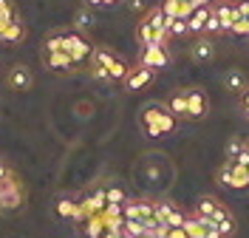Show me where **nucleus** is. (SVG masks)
I'll list each match as a JSON object with an SVG mask.
<instances>
[{
  "label": "nucleus",
  "mask_w": 249,
  "mask_h": 238,
  "mask_svg": "<svg viewBox=\"0 0 249 238\" xmlns=\"http://www.w3.org/2000/svg\"><path fill=\"white\" fill-rule=\"evenodd\" d=\"M142 128L147 130V136H167L176 130V116L159 102H147L142 108Z\"/></svg>",
  "instance_id": "f257e3e1"
},
{
  "label": "nucleus",
  "mask_w": 249,
  "mask_h": 238,
  "mask_svg": "<svg viewBox=\"0 0 249 238\" xmlns=\"http://www.w3.org/2000/svg\"><path fill=\"white\" fill-rule=\"evenodd\" d=\"M23 199H26V193H23V184L15 173L0 179V210H17L23 204Z\"/></svg>",
  "instance_id": "f03ea898"
},
{
  "label": "nucleus",
  "mask_w": 249,
  "mask_h": 238,
  "mask_svg": "<svg viewBox=\"0 0 249 238\" xmlns=\"http://www.w3.org/2000/svg\"><path fill=\"white\" fill-rule=\"evenodd\" d=\"M62 51H68L71 60H74V65H79V63H85V60H91L93 46L85 34L74 29V32H65V48H62Z\"/></svg>",
  "instance_id": "7ed1b4c3"
},
{
  "label": "nucleus",
  "mask_w": 249,
  "mask_h": 238,
  "mask_svg": "<svg viewBox=\"0 0 249 238\" xmlns=\"http://www.w3.org/2000/svg\"><path fill=\"white\" fill-rule=\"evenodd\" d=\"M139 65H147V68H167L170 65V54H167V46H159V43H150V46H142L139 54Z\"/></svg>",
  "instance_id": "20e7f679"
},
{
  "label": "nucleus",
  "mask_w": 249,
  "mask_h": 238,
  "mask_svg": "<svg viewBox=\"0 0 249 238\" xmlns=\"http://www.w3.org/2000/svg\"><path fill=\"white\" fill-rule=\"evenodd\" d=\"M187 96V119H204L210 113V102L201 88H184Z\"/></svg>",
  "instance_id": "39448f33"
},
{
  "label": "nucleus",
  "mask_w": 249,
  "mask_h": 238,
  "mask_svg": "<svg viewBox=\"0 0 249 238\" xmlns=\"http://www.w3.org/2000/svg\"><path fill=\"white\" fill-rule=\"evenodd\" d=\"M153 79H156L153 68H147V65H133V68L127 71V77H124V88H127V91H142V88H147Z\"/></svg>",
  "instance_id": "423d86ee"
},
{
  "label": "nucleus",
  "mask_w": 249,
  "mask_h": 238,
  "mask_svg": "<svg viewBox=\"0 0 249 238\" xmlns=\"http://www.w3.org/2000/svg\"><path fill=\"white\" fill-rule=\"evenodd\" d=\"M136 37H139L142 46H150V43L167 46V37H170V34H167V32H156L147 20H139V26H136Z\"/></svg>",
  "instance_id": "0eeeda50"
},
{
  "label": "nucleus",
  "mask_w": 249,
  "mask_h": 238,
  "mask_svg": "<svg viewBox=\"0 0 249 238\" xmlns=\"http://www.w3.org/2000/svg\"><path fill=\"white\" fill-rule=\"evenodd\" d=\"M213 15L218 17V23H221V32H230L235 23V0H218L215 6H213Z\"/></svg>",
  "instance_id": "6e6552de"
},
{
  "label": "nucleus",
  "mask_w": 249,
  "mask_h": 238,
  "mask_svg": "<svg viewBox=\"0 0 249 238\" xmlns=\"http://www.w3.org/2000/svg\"><path fill=\"white\" fill-rule=\"evenodd\" d=\"M6 82H9V88H15V91H29L31 82H34V77H31L29 65H15V68L9 71Z\"/></svg>",
  "instance_id": "1a4fd4ad"
},
{
  "label": "nucleus",
  "mask_w": 249,
  "mask_h": 238,
  "mask_svg": "<svg viewBox=\"0 0 249 238\" xmlns=\"http://www.w3.org/2000/svg\"><path fill=\"white\" fill-rule=\"evenodd\" d=\"M190 57L196 60V63H210L213 57H215V43L210 40V37H198L193 48H190Z\"/></svg>",
  "instance_id": "9d476101"
},
{
  "label": "nucleus",
  "mask_w": 249,
  "mask_h": 238,
  "mask_svg": "<svg viewBox=\"0 0 249 238\" xmlns=\"http://www.w3.org/2000/svg\"><path fill=\"white\" fill-rule=\"evenodd\" d=\"M221 85L230 91V94H244L247 91V74L241 68H230L224 77H221Z\"/></svg>",
  "instance_id": "9b49d317"
},
{
  "label": "nucleus",
  "mask_w": 249,
  "mask_h": 238,
  "mask_svg": "<svg viewBox=\"0 0 249 238\" xmlns=\"http://www.w3.org/2000/svg\"><path fill=\"white\" fill-rule=\"evenodd\" d=\"M26 40V26L20 23V20H12L6 29H3V34H0V43H6V46H20Z\"/></svg>",
  "instance_id": "f8f14e48"
},
{
  "label": "nucleus",
  "mask_w": 249,
  "mask_h": 238,
  "mask_svg": "<svg viewBox=\"0 0 249 238\" xmlns=\"http://www.w3.org/2000/svg\"><path fill=\"white\" fill-rule=\"evenodd\" d=\"M210 219H201V216H196V213H193V216H187L184 219V224H181V227H184V233L190 238H204L207 236V230H210Z\"/></svg>",
  "instance_id": "ddd939ff"
},
{
  "label": "nucleus",
  "mask_w": 249,
  "mask_h": 238,
  "mask_svg": "<svg viewBox=\"0 0 249 238\" xmlns=\"http://www.w3.org/2000/svg\"><path fill=\"white\" fill-rule=\"evenodd\" d=\"M43 57H46L48 71H71V68H77L68 51H51V54H43Z\"/></svg>",
  "instance_id": "4468645a"
},
{
  "label": "nucleus",
  "mask_w": 249,
  "mask_h": 238,
  "mask_svg": "<svg viewBox=\"0 0 249 238\" xmlns=\"http://www.w3.org/2000/svg\"><path fill=\"white\" fill-rule=\"evenodd\" d=\"M213 15V6H196V12L190 15L187 20V26H190V34H201L204 26H207V20Z\"/></svg>",
  "instance_id": "2eb2a0df"
},
{
  "label": "nucleus",
  "mask_w": 249,
  "mask_h": 238,
  "mask_svg": "<svg viewBox=\"0 0 249 238\" xmlns=\"http://www.w3.org/2000/svg\"><path fill=\"white\" fill-rule=\"evenodd\" d=\"M218 207H221V201H218L215 196H201V199H196L193 213H196V216H201V219H213Z\"/></svg>",
  "instance_id": "dca6fc26"
},
{
  "label": "nucleus",
  "mask_w": 249,
  "mask_h": 238,
  "mask_svg": "<svg viewBox=\"0 0 249 238\" xmlns=\"http://www.w3.org/2000/svg\"><path fill=\"white\" fill-rule=\"evenodd\" d=\"M57 216L62 219H74V221H82V216H79V204L77 201H71V199H57Z\"/></svg>",
  "instance_id": "f3484780"
},
{
  "label": "nucleus",
  "mask_w": 249,
  "mask_h": 238,
  "mask_svg": "<svg viewBox=\"0 0 249 238\" xmlns=\"http://www.w3.org/2000/svg\"><path fill=\"white\" fill-rule=\"evenodd\" d=\"M93 26V15H91V6H82L74 12V29L77 32H88Z\"/></svg>",
  "instance_id": "a211bd4d"
},
{
  "label": "nucleus",
  "mask_w": 249,
  "mask_h": 238,
  "mask_svg": "<svg viewBox=\"0 0 249 238\" xmlns=\"http://www.w3.org/2000/svg\"><path fill=\"white\" fill-rule=\"evenodd\" d=\"M249 187V173L244 165H238V162H232V187L230 190H247Z\"/></svg>",
  "instance_id": "6ab92c4d"
},
{
  "label": "nucleus",
  "mask_w": 249,
  "mask_h": 238,
  "mask_svg": "<svg viewBox=\"0 0 249 238\" xmlns=\"http://www.w3.org/2000/svg\"><path fill=\"white\" fill-rule=\"evenodd\" d=\"M127 71H130V68H127V63L116 57V60H113V63L108 65V79H110V82H124Z\"/></svg>",
  "instance_id": "aec40b11"
},
{
  "label": "nucleus",
  "mask_w": 249,
  "mask_h": 238,
  "mask_svg": "<svg viewBox=\"0 0 249 238\" xmlns=\"http://www.w3.org/2000/svg\"><path fill=\"white\" fill-rule=\"evenodd\" d=\"M173 210H176V204H170V201H153V219L159 224H167Z\"/></svg>",
  "instance_id": "412c9836"
},
{
  "label": "nucleus",
  "mask_w": 249,
  "mask_h": 238,
  "mask_svg": "<svg viewBox=\"0 0 249 238\" xmlns=\"http://www.w3.org/2000/svg\"><path fill=\"white\" fill-rule=\"evenodd\" d=\"M65 48V32H54L46 37V46H43V54H51V51H62Z\"/></svg>",
  "instance_id": "4be33fe9"
},
{
  "label": "nucleus",
  "mask_w": 249,
  "mask_h": 238,
  "mask_svg": "<svg viewBox=\"0 0 249 238\" xmlns=\"http://www.w3.org/2000/svg\"><path fill=\"white\" fill-rule=\"evenodd\" d=\"M113 60H116V54H113L110 48H93V54H91V63L93 65H102V68H108Z\"/></svg>",
  "instance_id": "5701e85b"
},
{
  "label": "nucleus",
  "mask_w": 249,
  "mask_h": 238,
  "mask_svg": "<svg viewBox=\"0 0 249 238\" xmlns=\"http://www.w3.org/2000/svg\"><path fill=\"white\" fill-rule=\"evenodd\" d=\"M170 113L173 116H187V96H184V91H178V94L170 96Z\"/></svg>",
  "instance_id": "b1692460"
},
{
  "label": "nucleus",
  "mask_w": 249,
  "mask_h": 238,
  "mask_svg": "<svg viewBox=\"0 0 249 238\" xmlns=\"http://www.w3.org/2000/svg\"><path fill=\"white\" fill-rule=\"evenodd\" d=\"M218 184L221 187H232V162L224 159V165L218 167Z\"/></svg>",
  "instance_id": "393cba45"
},
{
  "label": "nucleus",
  "mask_w": 249,
  "mask_h": 238,
  "mask_svg": "<svg viewBox=\"0 0 249 238\" xmlns=\"http://www.w3.org/2000/svg\"><path fill=\"white\" fill-rule=\"evenodd\" d=\"M105 199H108L110 204H124L127 201V196H124L122 187H116V184H110V187H105Z\"/></svg>",
  "instance_id": "a878e982"
},
{
  "label": "nucleus",
  "mask_w": 249,
  "mask_h": 238,
  "mask_svg": "<svg viewBox=\"0 0 249 238\" xmlns=\"http://www.w3.org/2000/svg\"><path fill=\"white\" fill-rule=\"evenodd\" d=\"M167 32H170V37H184V34H190V26H187V20H167Z\"/></svg>",
  "instance_id": "bb28decb"
},
{
  "label": "nucleus",
  "mask_w": 249,
  "mask_h": 238,
  "mask_svg": "<svg viewBox=\"0 0 249 238\" xmlns=\"http://www.w3.org/2000/svg\"><path fill=\"white\" fill-rule=\"evenodd\" d=\"M244 150V142H241V136H232L230 142H227V147H224V156L230 159V162H235V156Z\"/></svg>",
  "instance_id": "cd10ccee"
},
{
  "label": "nucleus",
  "mask_w": 249,
  "mask_h": 238,
  "mask_svg": "<svg viewBox=\"0 0 249 238\" xmlns=\"http://www.w3.org/2000/svg\"><path fill=\"white\" fill-rule=\"evenodd\" d=\"M193 12H196V3H193V0H181V3H178V17H176V20H190Z\"/></svg>",
  "instance_id": "c85d7f7f"
},
{
  "label": "nucleus",
  "mask_w": 249,
  "mask_h": 238,
  "mask_svg": "<svg viewBox=\"0 0 249 238\" xmlns=\"http://www.w3.org/2000/svg\"><path fill=\"white\" fill-rule=\"evenodd\" d=\"M161 12H164L167 20H176V17H178V3H176V0H164V3H161Z\"/></svg>",
  "instance_id": "c756f323"
},
{
  "label": "nucleus",
  "mask_w": 249,
  "mask_h": 238,
  "mask_svg": "<svg viewBox=\"0 0 249 238\" xmlns=\"http://www.w3.org/2000/svg\"><path fill=\"white\" fill-rule=\"evenodd\" d=\"M232 34H249V20L247 17H235V23H232V29H230Z\"/></svg>",
  "instance_id": "7c9ffc66"
},
{
  "label": "nucleus",
  "mask_w": 249,
  "mask_h": 238,
  "mask_svg": "<svg viewBox=\"0 0 249 238\" xmlns=\"http://www.w3.org/2000/svg\"><path fill=\"white\" fill-rule=\"evenodd\" d=\"M184 219H187V213L181 210V207H176V210H173V216H170V221H167V227H181Z\"/></svg>",
  "instance_id": "2f4dec72"
},
{
  "label": "nucleus",
  "mask_w": 249,
  "mask_h": 238,
  "mask_svg": "<svg viewBox=\"0 0 249 238\" xmlns=\"http://www.w3.org/2000/svg\"><path fill=\"white\" fill-rule=\"evenodd\" d=\"M235 15L249 20V0H235Z\"/></svg>",
  "instance_id": "473e14b6"
},
{
  "label": "nucleus",
  "mask_w": 249,
  "mask_h": 238,
  "mask_svg": "<svg viewBox=\"0 0 249 238\" xmlns=\"http://www.w3.org/2000/svg\"><path fill=\"white\" fill-rule=\"evenodd\" d=\"M204 32L207 34H221V23H218V17L215 15H210V20H207V26H204Z\"/></svg>",
  "instance_id": "72a5a7b5"
},
{
  "label": "nucleus",
  "mask_w": 249,
  "mask_h": 238,
  "mask_svg": "<svg viewBox=\"0 0 249 238\" xmlns=\"http://www.w3.org/2000/svg\"><path fill=\"white\" fill-rule=\"evenodd\" d=\"M15 17H17V12H0V34H3V29H6Z\"/></svg>",
  "instance_id": "f704fd0d"
},
{
  "label": "nucleus",
  "mask_w": 249,
  "mask_h": 238,
  "mask_svg": "<svg viewBox=\"0 0 249 238\" xmlns=\"http://www.w3.org/2000/svg\"><path fill=\"white\" fill-rule=\"evenodd\" d=\"M91 74H93V79H105V82H110L108 68H102V65H91Z\"/></svg>",
  "instance_id": "c9c22d12"
},
{
  "label": "nucleus",
  "mask_w": 249,
  "mask_h": 238,
  "mask_svg": "<svg viewBox=\"0 0 249 238\" xmlns=\"http://www.w3.org/2000/svg\"><path fill=\"white\" fill-rule=\"evenodd\" d=\"M167 238H190L184 233V227H170V230H167Z\"/></svg>",
  "instance_id": "e433bc0d"
},
{
  "label": "nucleus",
  "mask_w": 249,
  "mask_h": 238,
  "mask_svg": "<svg viewBox=\"0 0 249 238\" xmlns=\"http://www.w3.org/2000/svg\"><path fill=\"white\" fill-rule=\"evenodd\" d=\"M204 238H224V236H221V230H218L215 224H210V230H207V236Z\"/></svg>",
  "instance_id": "4c0bfd02"
},
{
  "label": "nucleus",
  "mask_w": 249,
  "mask_h": 238,
  "mask_svg": "<svg viewBox=\"0 0 249 238\" xmlns=\"http://www.w3.org/2000/svg\"><path fill=\"white\" fill-rule=\"evenodd\" d=\"M241 105H244V113L249 116V88L244 91V94H241Z\"/></svg>",
  "instance_id": "58836bf2"
},
{
  "label": "nucleus",
  "mask_w": 249,
  "mask_h": 238,
  "mask_svg": "<svg viewBox=\"0 0 249 238\" xmlns=\"http://www.w3.org/2000/svg\"><path fill=\"white\" fill-rule=\"evenodd\" d=\"M0 12H15V3L12 0H0Z\"/></svg>",
  "instance_id": "ea45409f"
},
{
  "label": "nucleus",
  "mask_w": 249,
  "mask_h": 238,
  "mask_svg": "<svg viewBox=\"0 0 249 238\" xmlns=\"http://www.w3.org/2000/svg\"><path fill=\"white\" fill-rule=\"evenodd\" d=\"M85 6H91V9H105V0H85Z\"/></svg>",
  "instance_id": "a19ab883"
},
{
  "label": "nucleus",
  "mask_w": 249,
  "mask_h": 238,
  "mask_svg": "<svg viewBox=\"0 0 249 238\" xmlns=\"http://www.w3.org/2000/svg\"><path fill=\"white\" fill-rule=\"evenodd\" d=\"M130 9H133V12H142V9H144V0H130Z\"/></svg>",
  "instance_id": "79ce46f5"
},
{
  "label": "nucleus",
  "mask_w": 249,
  "mask_h": 238,
  "mask_svg": "<svg viewBox=\"0 0 249 238\" xmlns=\"http://www.w3.org/2000/svg\"><path fill=\"white\" fill-rule=\"evenodd\" d=\"M12 173V170H9V167H6V165H3V162H0V179H6V176Z\"/></svg>",
  "instance_id": "37998d69"
},
{
  "label": "nucleus",
  "mask_w": 249,
  "mask_h": 238,
  "mask_svg": "<svg viewBox=\"0 0 249 238\" xmlns=\"http://www.w3.org/2000/svg\"><path fill=\"white\" fill-rule=\"evenodd\" d=\"M193 3H196V6H210L213 0H193Z\"/></svg>",
  "instance_id": "c03bdc74"
},
{
  "label": "nucleus",
  "mask_w": 249,
  "mask_h": 238,
  "mask_svg": "<svg viewBox=\"0 0 249 238\" xmlns=\"http://www.w3.org/2000/svg\"><path fill=\"white\" fill-rule=\"evenodd\" d=\"M122 0H105V6H119Z\"/></svg>",
  "instance_id": "a18cd8bd"
},
{
  "label": "nucleus",
  "mask_w": 249,
  "mask_h": 238,
  "mask_svg": "<svg viewBox=\"0 0 249 238\" xmlns=\"http://www.w3.org/2000/svg\"><path fill=\"white\" fill-rule=\"evenodd\" d=\"M244 147H247V153H249V139H247V142H244Z\"/></svg>",
  "instance_id": "49530a36"
},
{
  "label": "nucleus",
  "mask_w": 249,
  "mask_h": 238,
  "mask_svg": "<svg viewBox=\"0 0 249 238\" xmlns=\"http://www.w3.org/2000/svg\"><path fill=\"white\" fill-rule=\"evenodd\" d=\"M85 238H99V236H85Z\"/></svg>",
  "instance_id": "de8ad7c7"
},
{
  "label": "nucleus",
  "mask_w": 249,
  "mask_h": 238,
  "mask_svg": "<svg viewBox=\"0 0 249 238\" xmlns=\"http://www.w3.org/2000/svg\"><path fill=\"white\" fill-rule=\"evenodd\" d=\"M247 173H249V165H247Z\"/></svg>",
  "instance_id": "09e8293b"
},
{
  "label": "nucleus",
  "mask_w": 249,
  "mask_h": 238,
  "mask_svg": "<svg viewBox=\"0 0 249 238\" xmlns=\"http://www.w3.org/2000/svg\"><path fill=\"white\" fill-rule=\"evenodd\" d=\"M176 3H181V0H176Z\"/></svg>",
  "instance_id": "8fccbe9b"
}]
</instances>
